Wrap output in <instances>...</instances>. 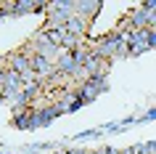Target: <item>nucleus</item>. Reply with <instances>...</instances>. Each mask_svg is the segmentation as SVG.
Here are the masks:
<instances>
[{"label":"nucleus","instance_id":"423d86ee","mask_svg":"<svg viewBox=\"0 0 156 154\" xmlns=\"http://www.w3.org/2000/svg\"><path fill=\"white\" fill-rule=\"evenodd\" d=\"M151 45L156 48V29H151Z\"/></svg>","mask_w":156,"mask_h":154},{"label":"nucleus","instance_id":"f257e3e1","mask_svg":"<svg viewBox=\"0 0 156 154\" xmlns=\"http://www.w3.org/2000/svg\"><path fill=\"white\" fill-rule=\"evenodd\" d=\"M124 32H127L130 53H140V51L151 48V29H124Z\"/></svg>","mask_w":156,"mask_h":154},{"label":"nucleus","instance_id":"20e7f679","mask_svg":"<svg viewBox=\"0 0 156 154\" xmlns=\"http://www.w3.org/2000/svg\"><path fill=\"white\" fill-rule=\"evenodd\" d=\"M98 8H101L98 3H85V0L74 3V13H80V16H85V19H90L93 11H98Z\"/></svg>","mask_w":156,"mask_h":154},{"label":"nucleus","instance_id":"0eeeda50","mask_svg":"<svg viewBox=\"0 0 156 154\" xmlns=\"http://www.w3.org/2000/svg\"><path fill=\"white\" fill-rule=\"evenodd\" d=\"M0 96H5V88H3V85H0Z\"/></svg>","mask_w":156,"mask_h":154},{"label":"nucleus","instance_id":"39448f33","mask_svg":"<svg viewBox=\"0 0 156 154\" xmlns=\"http://www.w3.org/2000/svg\"><path fill=\"white\" fill-rule=\"evenodd\" d=\"M77 93H80V98H82V101H93V98L98 96L101 90H98V88H95V85H93V82H90V80H87V82H82V88L77 90Z\"/></svg>","mask_w":156,"mask_h":154},{"label":"nucleus","instance_id":"7ed1b4c3","mask_svg":"<svg viewBox=\"0 0 156 154\" xmlns=\"http://www.w3.org/2000/svg\"><path fill=\"white\" fill-rule=\"evenodd\" d=\"M87 27H90V19L74 13V16H69V21H66V32L77 35V37H85V35H87Z\"/></svg>","mask_w":156,"mask_h":154},{"label":"nucleus","instance_id":"f03ea898","mask_svg":"<svg viewBox=\"0 0 156 154\" xmlns=\"http://www.w3.org/2000/svg\"><path fill=\"white\" fill-rule=\"evenodd\" d=\"M8 66L24 77L27 72H32V56L24 53V51H21V53H11V56H8Z\"/></svg>","mask_w":156,"mask_h":154}]
</instances>
